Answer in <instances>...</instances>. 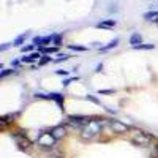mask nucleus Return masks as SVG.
I'll list each match as a JSON object with an SVG mask.
<instances>
[{"mask_svg":"<svg viewBox=\"0 0 158 158\" xmlns=\"http://www.w3.org/2000/svg\"><path fill=\"white\" fill-rule=\"evenodd\" d=\"M131 142L135 144V146H141V147H149L152 141L155 139L153 135L150 133H146V131H141V130H135V128H131Z\"/></svg>","mask_w":158,"mask_h":158,"instance_id":"1","label":"nucleus"},{"mask_svg":"<svg viewBox=\"0 0 158 158\" xmlns=\"http://www.w3.org/2000/svg\"><path fill=\"white\" fill-rule=\"evenodd\" d=\"M56 142H57V139L52 136V133L49 131V133H40L38 135V138H36V144L40 147H43V149H52L56 146Z\"/></svg>","mask_w":158,"mask_h":158,"instance_id":"2","label":"nucleus"},{"mask_svg":"<svg viewBox=\"0 0 158 158\" xmlns=\"http://www.w3.org/2000/svg\"><path fill=\"white\" fill-rule=\"evenodd\" d=\"M109 127L112 128V131L115 135H127L128 131L131 130L127 123H123L122 120H115V118H111L109 120Z\"/></svg>","mask_w":158,"mask_h":158,"instance_id":"3","label":"nucleus"},{"mask_svg":"<svg viewBox=\"0 0 158 158\" xmlns=\"http://www.w3.org/2000/svg\"><path fill=\"white\" fill-rule=\"evenodd\" d=\"M13 138H15V141H16V144L19 146V149H22V150H29L32 147V141L25 136V133H22V135L15 133V135H13Z\"/></svg>","mask_w":158,"mask_h":158,"instance_id":"4","label":"nucleus"},{"mask_svg":"<svg viewBox=\"0 0 158 158\" xmlns=\"http://www.w3.org/2000/svg\"><path fill=\"white\" fill-rule=\"evenodd\" d=\"M51 133L57 141H60V139H63L65 136H67V128H65L63 125H57V127H54L51 130Z\"/></svg>","mask_w":158,"mask_h":158,"instance_id":"5","label":"nucleus"},{"mask_svg":"<svg viewBox=\"0 0 158 158\" xmlns=\"http://www.w3.org/2000/svg\"><path fill=\"white\" fill-rule=\"evenodd\" d=\"M48 100H52V101H56L59 104V108L62 111H65L63 108V104H65V97L62 94H57V92H54V94H48Z\"/></svg>","mask_w":158,"mask_h":158,"instance_id":"6","label":"nucleus"},{"mask_svg":"<svg viewBox=\"0 0 158 158\" xmlns=\"http://www.w3.org/2000/svg\"><path fill=\"white\" fill-rule=\"evenodd\" d=\"M115 19H108V21H101V22H98L97 24V27L98 29H112V27H115Z\"/></svg>","mask_w":158,"mask_h":158,"instance_id":"7","label":"nucleus"},{"mask_svg":"<svg viewBox=\"0 0 158 158\" xmlns=\"http://www.w3.org/2000/svg\"><path fill=\"white\" fill-rule=\"evenodd\" d=\"M130 44L133 46V48H135V46L142 44V36H141V33H138V32H136V33L131 35V36H130Z\"/></svg>","mask_w":158,"mask_h":158,"instance_id":"8","label":"nucleus"},{"mask_svg":"<svg viewBox=\"0 0 158 158\" xmlns=\"http://www.w3.org/2000/svg\"><path fill=\"white\" fill-rule=\"evenodd\" d=\"M29 32H25V33H22V35H19L16 40H15V41H13V46H15V48H19L21 44H24V41H25V40H27L29 38Z\"/></svg>","mask_w":158,"mask_h":158,"instance_id":"9","label":"nucleus"},{"mask_svg":"<svg viewBox=\"0 0 158 158\" xmlns=\"http://www.w3.org/2000/svg\"><path fill=\"white\" fill-rule=\"evenodd\" d=\"M118 43H120V40H118V38H114V40H111V41H109L106 46H103L100 51H101V52H106V51H109V49H112V48L118 46Z\"/></svg>","mask_w":158,"mask_h":158,"instance_id":"10","label":"nucleus"},{"mask_svg":"<svg viewBox=\"0 0 158 158\" xmlns=\"http://www.w3.org/2000/svg\"><path fill=\"white\" fill-rule=\"evenodd\" d=\"M40 51H41V54H48V56H51V54H56V52L59 51V48L57 46H44V48H40Z\"/></svg>","mask_w":158,"mask_h":158,"instance_id":"11","label":"nucleus"},{"mask_svg":"<svg viewBox=\"0 0 158 158\" xmlns=\"http://www.w3.org/2000/svg\"><path fill=\"white\" fill-rule=\"evenodd\" d=\"M15 73H18V70H16V68H6V70H2V71H0V79H5L6 76L15 74Z\"/></svg>","mask_w":158,"mask_h":158,"instance_id":"12","label":"nucleus"},{"mask_svg":"<svg viewBox=\"0 0 158 158\" xmlns=\"http://www.w3.org/2000/svg\"><path fill=\"white\" fill-rule=\"evenodd\" d=\"M156 18H158V11H149L144 15V19L146 21H155Z\"/></svg>","mask_w":158,"mask_h":158,"instance_id":"13","label":"nucleus"},{"mask_svg":"<svg viewBox=\"0 0 158 158\" xmlns=\"http://www.w3.org/2000/svg\"><path fill=\"white\" fill-rule=\"evenodd\" d=\"M51 62H54V59H51V56L44 54V56L41 57V60H38V65H40V67H43V65H46V63H51Z\"/></svg>","mask_w":158,"mask_h":158,"instance_id":"14","label":"nucleus"},{"mask_svg":"<svg viewBox=\"0 0 158 158\" xmlns=\"http://www.w3.org/2000/svg\"><path fill=\"white\" fill-rule=\"evenodd\" d=\"M133 49H138V51H149V49H155V44H139V46H135Z\"/></svg>","mask_w":158,"mask_h":158,"instance_id":"15","label":"nucleus"},{"mask_svg":"<svg viewBox=\"0 0 158 158\" xmlns=\"http://www.w3.org/2000/svg\"><path fill=\"white\" fill-rule=\"evenodd\" d=\"M70 59V56L68 54H59L57 56V59H54V63H62V62H67Z\"/></svg>","mask_w":158,"mask_h":158,"instance_id":"16","label":"nucleus"},{"mask_svg":"<svg viewBox=\"0 0 158 158\" xmlns=\"http://www.w3.org/2000/svg\"><path fill=\"white\" fill-rule=\"evenodd\" d=\"M52 43H54V46H62V35H59V33H54V41H52Z\"/></svg>","mask_w":158,"mask_h":158,"instance_id":"17","label":"nucleus"},{"mask_svg":"<svg viewBox=\"0 0 158 158\" xmlns=\"http://www.w3.org/2000/svg\"><path fill=\"white\" fill-rule=\"evenodd\" d=\"M33 48H35V44H29V46L21 48V51L24 52V54H32V52H33Z\"/></svg>","mask_w":158,"mask_h":158,"instance_id":"18","label":"nucleus"},{"mask_svg":"<svg viewBox=\"0 0 158 158\" xmlns=\"http://www.w3.org/2000/svg\"><path fill=\"white\" fill-rule=\"evenodd\" d=\"M77 79H79L77 76H74V77H68V79H65V81L62 82V85H63V87H68V85H70L71 82H74V81H77Z\"/></svg>","mask_w":158,"mask_h":158,"instance_id":"19","label":"nucleus"},{"mask_svg":"<svg viewBox=\"0 0 158 158\" xmlns=\"http://www.w3.org/2000/svg\"><path fill=\"white\" fill-rule=\"evenodd\" d=\"M97 94L98 95H111V94H114V89H103V90H98Z\"/></svg>","mask_w":158,"mask_h":158,"instance_id":"20","label":"nucleus"},{"mask_svg":"<svg viewBox=\"0 0 158 158\" xmlns=\"http://www.w3.org/2000/svg\"><path fill=\"white\" fill-rule=\"evenodd\" d=\"M85 100H89V101H92V103H95V104H101V103H100V100H98L95 95H90V94L85 97Z\"/></svg>","mask_w":158,"mask_h":158,"instance_id":"21","label":"nucleus"},{"mask_svg":"<svg viewBox=\"0 0 158 158\" xmlns=\"http://www.w3.org/2000/svg\"><path fill=\"white\" fill-rule=\"evenodd\" d=\"M68 48H70L71 51H81V52H82V51H87V48H84V46H74V44H70Z\"/></svg>","mask_w":158,"mask_h":158,"instance_id":"22","label":"nucleus"},{"mask_svg":"<svg viewBox=\"0 0 158 158\" xmlns=\"http://www.w3.org/2000/svg\"><path fill=\"white\" fill-rule=\"evenodd\" d=\"M35 98H40V100H48V94H41V92H38V94H35Z\"/></svg>","mask_w":158,"mask_h":158,"instance_id":"23","label":"nucleus"},{"mask_svg":"<svg viewBox=\"0 0 158 158\" xmlns=\"http://www.w3.org/2000/svg\"><path fill=\"white\" fill-rule=\"evenodd\" d=\"M56 74H59V76H68L70 73H68L67 70H57V71H56Z\"/></svg>","mask_w":158,"mask_h":158,"instance_id":"24","label":"nucleus"},{"mask_svg":"<svg viewBox=\"0 0 158 158\" xmlns=\"http://www.w3.org/2000/svg\"><path fill=\"white\" fill-rule=\"evenodd\" d=\"M101 70H103V63H98V65H97V70H95V71H97V73H100Z\"/></svg>","mask_w":158,"mask_h":158,"instance_id":"25","label":"nucleus"},{"mask_svg":"<svg viewBox=\"0 0 158 158\" xmlns=\"http://www.w3.org/2000/svg\"><path fill=\"white\" fill-rule=\"evenodd\" d=\"M19 63H21V60H13V62H11V67H18Z\"/></svg>","mask_w":158,"mask_h":158,"instance_id":"26","label":"nucleus"},{"mask_svg":"<svg viewBox=\"0 0 158 158\" xmlns=\"http://www.w3.org/2000/svg\"><path fill=\"white\" fill-rule=\"evenodd\" d=\"M8 48H10V44H3V46H2V48H0V51H6V49H8Z\"/></svg>","mask_w":158,"mask_h":158,"instance_id":"27","label":"nucleus"},{"mask_svg":"<svg viewBox=\"0 0 158 158\" xmlns=\"http://www.w3.org/2000/svg\"><path fill=\"white\" fill-rule=\"evenodd\" d=\"M155 152H156V158H158V146H156V150Z\"/></svg>","mask_w":158,"mask_h":158,"instance_id":"28","label":"nucleus"},{"mask_svg":"<svg viewBox=\"0 0 158 158\" xmlns=\"http://www.w3.org/2000/svg\"><path fill=\"white\" fill-rule=\"evenodd\" d=\"M153 22H156V24H158V18H156V19H155V21H153Z\"/></svg>","mask_w":158,"mask_h":158,"instance_id":"29","label":"nucleus"}]
</instances>
